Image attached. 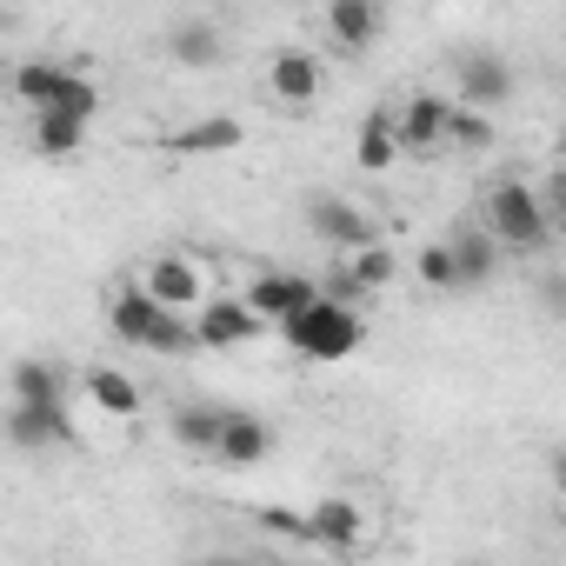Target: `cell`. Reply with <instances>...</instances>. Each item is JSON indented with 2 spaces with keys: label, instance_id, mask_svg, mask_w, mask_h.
<instances>
[{
  "label": "cell",
  "instance_id": "cell-1",
  "mask_svg": "<svg viewBox=\"0 0 566 566\" xmlns=\"http://www.w3.org/2000/svg\"><path fill=\"white\" fill-rule=\"evenodd\" d=\"M107 327H114L127 347H147V354H193V347H200L193 321L167 314V307L140 287V280H134V287H120V294L107 301Z\"/></svg>",
  "mask_w": 566,
  "mask_h": 566
},
{
  "label": "cell",
  "instance_id": "cell-2",
  "mask_svg": "<svg viewBox=\"0 0 566 566\" xmlns=\"http://www.w3.org/2000/svg\"><path fill=\"white\" fill-rule=\"evenodd\" d=\"M280 340H287L301 360H354L360 354V340H367V321H360V307H340V301H314L301 321H287V327H280Z\"/></svg>",
  "mask_w": 566,
  "mask_h": 566
},
{
  "label": "cell",
  "instance_id": "cell-3",
  "mask_svg": "<svg viewBox=\"0 0 566 566\" xmlns=\"http://www.w3.org/2000/svg\"><path fill=\"white\" fill-rule=\"evenodd\" d=\"M480 220H486V233L500 240V247H513V253H539L546 247V207H539V193L526 187V180H500L486 200H480Z\"/></svg>",
  "mask_w": 566,
  "mask_h": 566
},
{
  "label": "cell",
  "instance_id": "cell-4",
  "mask_svg": "<svg viewBox=\"0 0 566 566\" xmlns=\"http://www.w3.org/2000/svg\"><path fill=\"white\" fill-rule=\"evenodd\" d=\"M314 301H321V287H314V280H307V273H280V266H266V273L253 280V287H247V307H253L266 327H287V321H301Z\"/></svg>",
  "mask_w": 566,
  "mask_h": 566
},
{
  "label": "cell",
  "instance_id": "cell-5",
  "mask_svg": "<svg viewBox=\"0 0 566 566\" xmlns=\"http://www.w3.org/2000/svg\"><path fill=\"white\" fill-rule=\"evenodd\" d=\"M307 227H314L327 247H340V253H367V247H380L374 220H367L354 200H340V193H321V200L307 207Z\"/></svg>",
  "mask_w": 566,
  "mask_h": 566
},
{
  "label": "cell",
  "instance_id": "cell-6",
  "mask_svg": "<svg viewBox=\"0 0 566 566\" xmlns=\"http://www.w3.org/2000/svg\"><path fill=\"white\" fill-rule=\"evenodd\" d=\"M140 287H147V294H154L167 314H200V307H207V294H200V266H193V260H180V253H160V260H147Z\"/></svg>",
  "mask_w": 566,
  "mask_h": 566
},
{
  "label": "cell",
  "instance_id": "cell-7",
  "mask_svg": "<svg viewBox=\"0 0 566 566\" xmlns=\"http://www.w3.org/2000/svg\"><path fill=\"white\" fill-rule=\"evenodd\" d=\"M193 334H200V347H207V354H227V347L260 340V334H266V321H260L247 301H207V307L193 314Z\"/></svg>",
  "mask_w": 566,
  "mask_h": 566
},
{
  "label": "cell",
  "instance_id": "cell-8",
  "mask_svg": "<svg viewBox=\"0 0 566 566\" xmlns=\"http://www.w3.org/2000/svg\"><path fill=\"white\" fill-rule=\"evenodd\" d=\"M321 54H307V48H280L273 61H266V87H273V101H287V107H307L314 94H321Z\"/></svg>",
  "mask_w": 566,
  "mask_h": 566
},
{
  "label": "cell",
  "instance_id": "cell-9",
  "mask_svg": "<svg viewBox=\"0 0 566 566\" xmlns=\"http://www.w3.org/2000/svg\"><path fill=\"white\" fill-rule=\"evenodd\" d=\"M506 94H513L506 54H467V61H460V107L486 114V107H506Z\"/></svg>",
  "mask_w": 566,
  "mask_h": 566
},
{
  "label": "cell",
  "instance_id": "cell-10",
  "mask_svg": "<svg viewBox=\"0 0 566 566\" xmlns=\"http://www.w3.org/2000/svg\"><path fill=\"white\" fill-rule=\"evenodd\" d=\"M453 114H460V101H447V94H413V101L400 107V147H413V154L440 147V140L453 134Z\"/></svg>",
  "mask_w": 566,
  "mask_h": 566
},
{
  "label": "cell",
  "instance_id": "cell-11",
  "mask_svg": "<svg viewBox=\"0 0 566 566\" xmlns=\"http://www.w3.org/2000/svg\"><path fill=\"white\" fill-rule=\"evenodd\" d=\"M8 440L21 453H41V447H67L74 440V413L67 407H8Z\"/></svg>",
  "mask_w": 566,
  "mask_h": 566
},
{
  "label": "cell",
  "instance_id": "cell-12",
  "mask_svg": "<svg viewBox=\"0 0 566 566\" xmlns=\"http://www.w3.org/2000/svg\"><path fill=\"white\" fill-rule=\"evenodd\" d=\"M307 539H321V546H334V553H354V546L367 539V513H360L354 500L327 493V500L307 506Z\"/></svg>",
  "mask_w": 566,
  "mask_h": 566
},
{
  "label": "cell",
  "instance_id": "cell-13",
  "mask_svg": "<svg viewBox=\"0 0 566 566\" xmlns=\"http://www.w3.org/2000/svg\"><path fill=\"white\" fill-rule=\"evenodd\" d=\"M273 453V427L247 407H227V433H220V467H260Z\"/></svg>",
  "mask_w": 566,
  "mask_h": 566
},
{
  "label": "cell",
  "instance_id": "cell-14",
  "mask_svg": "<svg viewBox=\"0 0 566 566\" xmlns=\"http://www.w3.org/2000/svg\"><path fill=\"white\" fill-rule=\"evenodd\" d=\"M167 433L187 447V453H207V460H220V433H227V407H200V400H187V407H174V420H167Z\"/></svg>",
  "mask_w": 566,
  "mask_h": 566
},
{
  "label": "cell",
  "instance_id": "cell-15",
  "mask_svg": "<svg viewBox=\"0 0 566 566\" xmlns=\"http://www.w3.org/2000/svg\"><path fill=\"white\" fill-rule=\"evenodd\" d=\"M447 247H453V266H460V287H486L493 266H500V240L486 227H460Z\"/></svg>",
  "mask_w": 566,
  "mask_h": 566
},
{
  "label": "cell",
  "instance_id": "cell-16",
  "mask_svg": "<svg viewBox=\"0 0 566 566\" xmlns=\"http://www.w3.org/2000/svg\"><path fill=\"white\" fill-rule=\"evenodd\" d=\"M240 140H247V127H240V120H227V114H207V120H193V127L167 134V154H233Z\"/></svg>",
  "mask_w": 566,
  "mask_h": 566
},
{
  "label": "cell",
  "instance_id": "cell-17",
  "mask_svg": "<svg viewBox=\"0 0 566 566\" xmlns=\"http://www.w3.org/2000/svg\"><path fill=\"white\" fill-rule=\"evenodd\" d=\"M394 154H400V114H394V107H374V114L360 120V147H354V160H360L367 174H387Z\"/></svg>",
  "mask_w": 566,
  "mask_h": 566
},
{
  "label": "cell",
  "instance_id": "cell-18",
  "mask_svg": "<svg viewBox=\"0 0 566 566\" xmlns=\"http://www.w3.org/2000/svg\"><path fill=\"white\" fill-rule=\"evenodd\" d=\"M8 380H14V400L21 407H67V387H74L67 367H48V360H21Z\"/></svg>",
  "mask_w": 566,
  "mask_h": 566
},
{
  "label": "cell",
  "instance_id": "cell-19",
  "mask_svg": "<svg viewBox=\"0 0 566 566\" xmlns=\"http://www.w3.org/2000/svg\"><path fill=\"white\" fill-rule=\"evenodd\" d=\"M220 48H227V41H220L213 21H174V34H167V54H174L180 67H220V61H227Z\"/></svg>",
  "mask_w": 566,
  "mask_h": 566
},
{
  "label": "cell",
  "instance_id": "cell-20",
  "mask_svg": "<svg viewBox=\"0 0 566 566\" xmlns=\"http://www.w3.org/2000/svg\"><path fill=\"white\" fill-rule=\"evenodd\" d=\"M380 28H387V14L374 8V0H334V8H327V34L340 48H367Z\"/></svg>",
  "mask_w": 566,
  "mask_h": 566
},
{
  "label": "cell",
  "instance_id": "cell-21",
  "mask_svg": "<svg viewBox=\"0 0 566 566\" xmlns=\"http://www.w3.org/2000/svg\"><path fill=\"white\" fill-rule=\"evenodd\" d=\"M81 387H87V400H94L101 413H114V420H134V413H140V387H134L127 374H114V367H87Z\"/></svg>",
  "mask_w": 566,
  "mask_h": 566
},
{
  "label": "cell",
  "instance_id": "cell-22",
  "mask_svg": "<svg viewBox=\"0 0 566 566\" xmlns=\"http://www.w3.org/2000/svg\"><path fill=\"white\" fill-rule=\"evenodd\" d=\"M67 74H74L67 61H21V67H14V94H21L34 114H48V107H54V94L67 87Z\"/></svg>",
  "mask_w": 566,
  "mask_h": 566
},
{
  "label": "cell",
  "instance_id": "cell-23",
  "mask_svg": "<svg viewBox=\"0 0 566 566\" xmlns=\"http://www.w3.org/2000/svg\"><path fill=\"white\" fill-rule=\"evenodd\" d=\"M34 147H41L48 160H67V154L87 147V127H81V120H61V114H34Z\"/></svg>",
  "mask_w": 566,
  "mask_h": 566
},
{
  "label": "cell",
  "instance_id": "cell-24",
  "mask_svg": "<svg viewBox=\"0 0 566 566\" xmlns=\"http://www.w3.org/2000/svg\"><path fill=\"white\" fill-rule=\"evenodd\" d=\"M48 114H61V120H81V127H87V120L101 114V87L74 67V74H67V87L54 94V107H48Z\"/></svg>",
  "mask_w": 566,
  "mask_h": 566
},
{
  "label": "cell",
  "instance_id": "cell-25",
  "mask_svg": "<svg viewBox=\"0 0 566 566\" xmlns=\"http://www.w3.org/2000/svg\"><path fill=\"white\" fill-rule=\"evenodd\" d=\"M347 273H354V287H360V294H374V287H387V280L400 273V260H394V247L380 240V247L354 253V260H347Z\"/></svg>",
  "mask_w": 566,
  "mask_h": 566
},
{
  "label": "cell",
  "instance_id": "cell-26",
  "mask_svg": "<svg viewBox=\"0 0 566 566\" xmlns=\"http://www.w3.org/2000/svg\"><path fill=\"white\" fill-rule=\"evenodd\" d=\"M413 273L427 280V287H440V294H447V287H460V266H453V247H447V240H440V247H420Z\"/></svg>",
  "mask_w": 566,
  "mask_h": 566
},
{
  "label": "cell",
  "instance_id": "cell-27",
  "mask_svg": "<svg viewBox=\"0 0 566 566\" xmlns=\"http://www.w3.org/2000/svg\"><path fill=\"white\" fill-rule=\"evenodd\" d=\"M447 140H460V147H473V154H480V147H493V120H486V114H473V107H460Z\"/></svg>",
  "mask_w": 566,
  "mask_h": 566
},
{
  "label": "cell",
  "instance_id": "cell-28",
  "mask_svg": "<svg viewBox=\"0 0 566 566\" xmlns=\"http://www.w3.org/2000/svg\"><path fill=\"white\" fill-rule=\"evenodd\" d=\"M546 301H553V314H566V280H553V287H546Z\"/></svg>",
  "mask_w": 566,
  "mask_h": 566
},
{
  "label": "cell",
  "instance_id": "cell-29",
  "mask_svg": "<svg viewBox=\"0 0 566 566\" xmlns=\"http://www.w3.org/2000/svg\"><path fill=\"white\" fill-rule=\"evenodd\" d=\"M553 213H559V220H566V180H559V187H553Z\"/></svg>",
  "mask_w": 566,
  "mask_h": 566
},
{
  "label": "cell",
  "instance_id": "cell-30",
  "mask_svg": "<svg viewBox=\"0 0 566 566\" xmlns=\"http://www.w3.org/2000/svg\"><path fill=\"white\" fill-rule=\"evenodd\" d=\"M553 480H559V493H566V453H559V460H553Z\"/></svg>",
  "mask_w": 566,
  "mask_h": 566
},
{
  "label": "cell",
  "instance_id": "cell-31",
  "mask_svg": "<svg viewBox=\"0 0 566 566\" xmlns=\"http://www.w3.org/2000/svg\"><path fill=\"white\" fill-rule=\"evenodd\" d=\"M207 566H240V559H207Z\"/></svg>",
  "mask_w": 566,
  "mask_h": 566
}]
</instances>
